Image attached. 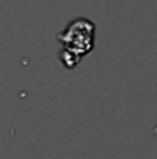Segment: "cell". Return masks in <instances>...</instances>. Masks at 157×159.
I'll return each instance as SVG.
<instances>
[{
  "label": "cell",
  "mask_w": 157,
  "mask_h": 159,
  "mask_svg": "<svg viewBox=\"0 0 157 159\" xmlns=\"http://www.w3.org/2000/svg\"><path fill=\"white\" fill-rule=\"evenodd\" d=\"M94 39V23L88 19H76L72 20L63 33H60L59 40H62L66 47L76 54L83 56L93 50Z\"/></svg>",
  "instance_id": "cell-1"
},
{
  "label": "cell",
  "mask_w": 157,
  "mask_h": 159,
  "mask_svg": "<svg viewBox=\"0 0 157 159\" xmlns=\"http://www.w3.org/2000/svg\"><path fill=\"white\" fill-rule=\"evenodd\" d=\"M153 133H154V134H157V125L154 127V128H153Z\"/></svg>",
  "instance_id": "cell-2"
}]
</instances>
